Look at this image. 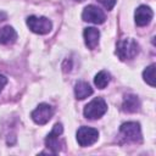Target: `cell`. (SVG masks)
<instances>
[{
  "label": "cell",
  "instance_id": "6da1fadb",
  "mask_svg": "<svg viewBox=\"0 0 156 156\" xmlns=\"http://www.w3.org/2000/svg\"><path fill=\"white\" fill-rule=\"evenodd\" d=\"M138 52H139V44L132 38H126L117 43L116 54L121 61L132 60L138 55Z\"/></svg>",
  "mask_w": 156,
  "mask_h": 156
},
{
  "label": "cell",
  "instance_id": "7a4b0ae2",
  "mask_svg": "<svg viewBox=\"0 0 156 156\" xmlns=\"http://www.w3.org/2000/svg\"><path fill=\"white\" fill-rule=\"evenodd\" d=\"M107 111V104L102 98H95L84 107V116L88 119H98Z\"/></svg>",
  "mask_w": 156,
  "mask_h": 156
},
{
  "label": "cell",
  "instance_id": "3957f363",
  "mask_svg": "<svg viewBox=\"0 0 156 156\" xmlns=\"http://www.w3.org/2000/svg\"><path fill=\"white\" fill-rule=\"evenodd\" d=\"M63 132V127L61 123H56L52 128V130L48 134V136L45 138V145L46 147L51 151V154H58V151H61L62 146H63V141L60 140V135Z\"/></svg>",
  "mask_w": 156,
  "mask_h": 156
},
{
  "label": "cell",
  "instance_id": "277c9868",
  "mask_svg": "<svg viewBox=\"0 0 156 156\" xmlns=\"http://www.w3.org/2000/svg\"><path fill=\"white\" fill-rule=\"evenodd\" d=\"M119 132L123 135L124 140L129 143H141V129L140 124L136 122H126L119 127Z\"/></svg>",
  "mask_w": 156,
  "mask_h": 156
},
{
  "label": "cell",
  "instance_id": "5b68a950",
  "mask_svg": "<svg viewBox=\"0 0 156 156\" xmlns=\"http://www.w3.org/2000/svg\"><path fill=\"white\" fill-rule=\"evenodd\" d=\"M27 26L35 34H48L52 28V23L49 18L37 16H29L27 18Z\"/></svg>",
  "mask_w": 156,
  "mask_h": 156
},
{
  "label": "cell",
  "instance_id": "8992f818",
  "mask_svg": "<svg viewBox=\"0 0 156 156\" xmlns=\"http://www.w3.org/2000/svg\"><path fill=\"white\" fill-rule=\"evenodd\" d=\"M98 139H99V132L95 128L83 126L77 130V141L83 147L93 145L94 143L98 141Z\"/></svg>",
  "mask_w": 156,
  "mask_h": 156
},
{
  "label": "cell",
  "instance_id": "52a82bcc",
  "mask_svg": "<svg viewBox=\"0 0 156 156\" xmlns=\"http://www.w3.org/2000/svg\"><path fill=\"white\" fill-rule=\"evenodd\" d=\"M52 115H54V108L49 104H39L37 108L30 113V117L37 124L43 126L51 119Z\"/></svg>",
  "mask_w": 156,
  "mask_h": 156
},
{
  "label": "cell",
  "instance_id": "ba28073f",
  "mask_svg": "<svg viewBox=\"0 0 156 156\" xmlns=\"http://www.w3.org/2000/svg\"><path fill=\"white\" fill-rule=\"evenodd\" d=\"M82 18L85 22H90L94 24H101L105 22L106 16H105V12L100 7H98L95 5H88L83 10Z\"/></svg>",
  "mask_w": 156,
  "mask_h": 156
},
{
  "label": "cell",
  "instance_id": "9c48e42d",
  "mask_svg": "<svg viewBox=\"0 0 156 156\" xmlns=\"http://www.w3.org/2000/svg\"><path fill=\"white\" fill-rule=\"evenodd\" d=\"M152 16H154V12L152 10L146 6V5H140L135 12H134V20H135V23L136 26L139 27H144V26H147L151 20H152Z\"/></svg>",
  "mask_w": 156,
  "mask_h": 156
},
{
  "label": "cell",
  "instance_id": "30bf717a",
  "mask_svg": "<svg viewBox=\"0 0 156 156\" xmlns=\"http://www.w3.org/2000/svg\"><path fill=\"white\" fill-rule=\"evenodd\" d=\"M83 37H84V41L85 45L88 46V49L93 50L98 46L99 44V39H100V32L98 28L94 27H88L84 29L83 32Z\"/></svg>",
  "mask_w": 156,
  "mask_h": 156
},
{
  "label": "cell",
  "instance_id": "8fae6325",
  "mask_svg": "<svg viewBox=\"0 0 156 156\" xmlns=\"http://www.w3.org/2000/svg\"><path fill=\"white\" fill-rule=\"evenodd\" d=\"M122 110L128 113H133L140 110V100L134 94H127L122 102Z\"/></svg>",
  "mask_w": 156,
  "mask_h": 156
},
{
  "label": "cell",
  "instance_id": "7c38bea8",
  "mask_svg": "<svg viewBox=\"0 0 156 156\" xmlns=\"http://www.w3.org/2000/svg\"><path fill=\"white\" fill-rule=\"evenodd\" d=\"M17 39V33L11 26H5L0 28V45L12 44Z\"/></svg>",
  "mask_w": 156,
  "mask_h": 156
},
{
  "label": "cell",
  "instance_id": "4fadbf2b",
  "mask_svg": "<svg viewBox=\"0 0 156 156\" xmlns=\"http://www.w3.org/2000/svg\"><path fill=\"white\" fill-rule=\"evenodd\" d=\"M93 94V88L87 82H77L74 85V95L78 100H83Z\"/></svg>",
  "mask_w": 156,
  "mask_h": 156
},
{
  "label": "cell",
  "instance_id": "5bb4252c",
  "mask_svg": "<svg viewBox=\"0 0 156 156\" xmlns=\"http://www.w3.org/2000/svg\"><path fill=\"white\" fill-rule=\"evenodd\" d=\"M111 80V74L107 71H100L95 78H94V84L95 87H98L99 89H104L107 87V84Z\"/></svg>",
  "mask_w": 156,
  "mask_h": 156
},
{
  "label": "cell",
  "instance_id": "9a60e30c",
  "mask_svg": "<svg viewBox=\"0 0 156 156\" xmlns=\"http://www.w3.org/2000/svg\"><path fill=\"white\" fill-rule=\"evenodd\" d=\"M143 78L144 80L150 85V87H155V65H150L149 67H146L143 72Z\"/></svg>",
  "mask_w": 156,
  "mask_h": 156
},
{
  "label": "cell",
  "instance_id": "2e32d148",
  "mask_svg": "<svg viewBox=\"0 0 156 156\" xmlns=\"http://www.w3.org/2000/svg\"><path fill=\"white\" fill-rule=\"evenodd\" d=\"M106 10H112L113 9V6L116 5V1L117 0H98Z\"/></svg>",
  "mask_w": 156,
  "mask_h": 156
},
{
  "label": "cell",
  "instance_id": "e0dca14e",
  "mask_svg": "<svg viewBox=\"0 0 156 156\" xmlns=\"http://www.w3.org/2000/svg\"><path fill=\"white\" fill-rule=\"evenodd\" d=\"M6 83H7V78H6L5 76L0 74V91L4 89V87L6 85Z\"/></svg>",
  "mask_w": 156,
  "mask_h": 156
}]
</instances>
